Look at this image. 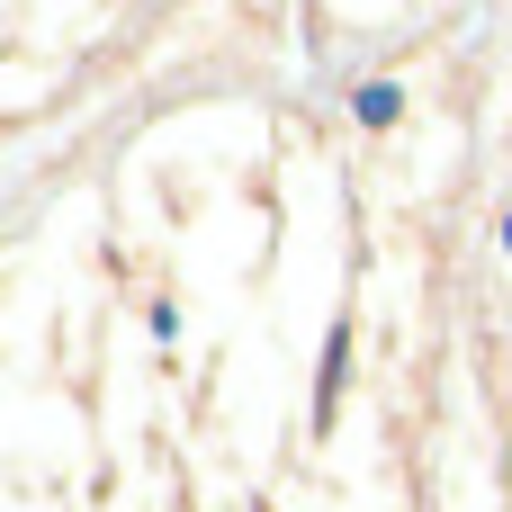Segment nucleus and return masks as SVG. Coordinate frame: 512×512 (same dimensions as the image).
<instances>
[]
</instances>
